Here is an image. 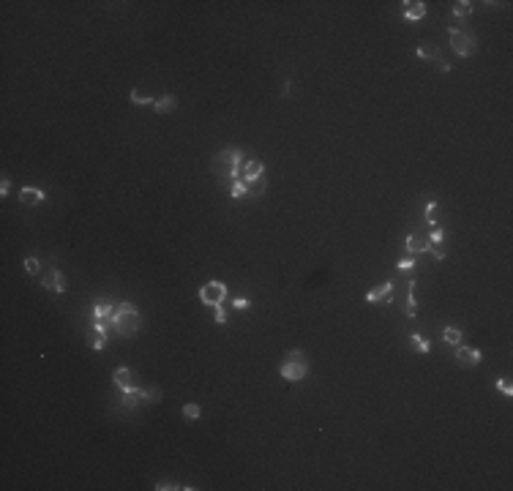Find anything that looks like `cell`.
<instances>
[{"label": "cell", "instance_id": "cell-25", "mask_svg": "<svg viewBox=\"0 0 513 491\" xmlns=\"http://www.w3.org/2000/svg\"><path fill=\"white\" fill-rule=\"evenodd\" d=\"M25 271H28V276H38L41 273V262H38L36 257H28L25 259Z\"/></svg>", "mask_w": 513, "mask_h": 491}, {"label": "cell", "instance_id": "cell-8", "mask_svg": "<svg viewBox=\"0 0 513 491\" xmlns=\"http://www.w3.org/2000/svg\"><path fill=\"white\" fill-rule=\"evenodd\" d=\"M41 287L55 292V295H63V292H66V276H63L58 267H55V271H46L41 276Z\"/></svg>", "mask_w": 513, "mask_h": 491}, {"label": "cell", "instance_id": "cell-12", "mask_svg": "<svg viewBox=\"0 0 513 491\" xmlns=\"http://www.w3.org/2000/svg\"><path fill=\"white\" fill-rule=\"evenodd\" d=\"M404 6H407V9H404V19L418 22V19H423V17H426V3H423V0H412V3L407 0Z\"/></svg>", "mask_w": 513, "mask_h": 491}, {"label": "cell", "instance_id": "cell-2", "mask_svg": "<svg viewBox=\"0 0 513 491\" xmlns=\"http://www.w3.org/2000/svg\"><path fill=\"white\" fill-rule=\"evenodd\" d=\"M109 322H112V328L117 330V333L129 336V338L137 336V330H139V325H142L139 311H137V306H134V303H117Z\"/></svg>", "mask_w": 513, "mask_h": 491}, {"label": "cell", "instance_id": "cell-22", "mask_svg": "<svg viewBox=\"0 0 513 491\" xmlns=\"http://www.w3.org/2000/svg\"><path fill=\"white\" fill-rule=\"evenodd\" d=\"M183 418H186V421H200V418H202V409H200V404H194V401L183 404Z\"/></svg>", "mask_w": 513, "mask_h": 491}, {"label": "cell", "instance_id": "cell-6", "mask_svg": "<svg viewBox=\"0 0 513 491\" xmlns=\"http://www.w3.org/2000/svg\"><path fill=\"white\" fill-rule=\"evenodd\" d=\"M112 382H115L117 387H120V393H139V379H137V371H134V369H129V366L115 369Z\"/></svg>", "mask_w": 513, "mask_h": 491}, {"label": "cell", "instance_id": "cell-30", "mask_svg": "<svg viewBox=\"0 0 513 491\" xmlns=\"http://www.w3.org/2000/svg\"><path fill=\"white\" fill-rule=\"evenodd\" d=\"M139 399H142L139 393H123V407L134 409V407H137V404H139Z\"/></svg>", "mask_w": 513, "mask_h": 491}, {"label": "cell", "instance_id": "cell-27", "mask_svg": "<svg viewBox=\"0 0 513 491\" xmlns=\"http://www.w3.org/2000/svg\"><path fill=\"white\" fill-rule=\"evenodd\" d=\"M443 237H445V232H443V227H439V224L429 227V240L431 243H443Z\"/></svg>", "mask_w": 513, "mask_h": 491}, {"label": "cell", "instance_id": "cell-37", "mask_svg": "<svg viewBox=\"0 0 513 491\" xmlns=\"http://www.w3.org/2000/svg\"><path fill=\"white\" fill-rule=\"evenodd\" d=\"M437 66H439V71H443V74H448V71H451V63H448L445 58H437Z\"/></svg>", "mask_w": 513, "mask_h": 491}, {"label": "cell", "instance_id": "cell-23", "mask_svg": "<svg viewBox=\"0 0 513 491\" xmlns=\"http://www.w3.org/2000/svg\"><path fill=\"white\" fill-rule=\"evenodd\" d=\"M230 197H232V200H243V197H249V188H246V183H243V180H232Z\"/></svg>", "mask_w": 513, "mask_h": 491}, {"label": "cell", "instance_id": "cell-4", "mask_svg": "<svg viewBox=\"0 0 513 491\" xmlns=\"http://www.w3.org/2000/svg\"><path fill=\"white\" fill-rule=\"evenodd\" d=\"M448 36H451V50L459 55V58H472L478 52V41L472 33H464L459 28H448Z\"/></svg>", "mask_w": 513, "mask_h": 491}, {"label": "cell", "instance_id": "cell-14", "mask_svg": "<svg viewBox=\"0 0 513 491\" xmlns=\"http://www.w3.org/2000/svg\"><path fill=\"white\" fill-rule=\"evenodd\" d=\"M418 58H421V60H437L439 58V46L437 44H429V41H421V44H418Z\"/></svg>", "mask_w": 513, "mask_h": 491}, {"label": "cell", "instance_id": "cell-9", "mask_svg": "<svg viewBox=\"0 0 513 491\" xmlns=\"http://www.w3.org/2000/svg\"><path fill=\"white\" fill-rule=\"evenodd\" d=\"M265 178V164L259 161V158H249L246 164H243V172H240V180L243 183H254V180Z\"/></svg>", "mask_w": 513, "mask_h": 491}, {"label": "cell", "instance_id": "cell-7", "mask_svg": "<svg viewBox=\"0 0 513 491\" xmlns=\"http://www.w3.org/2000/svg\"><path fill=\"white\" fill-rule=\"evenodd\" d=\"M404 249L409 251V257H418L423 251L431 249V240H429V232H409L404 237Z\"/></svg>", "mask_w": 513, "mask_h": 491}, {"label": "cell", "instance_id": "cell-21", "mask_svg": "<svg viewBox=\"0 0 513 491\" xmlns=\"http://www.w3.org/2000/svg\"><path fill=\"white\" fill-rule=\"evenodd\" d=\"M472 9H475V3H470V0H459V3H453V17H470Z\"/></svg>", "mask_w": 513, "mask_h": 491}, {"label": "cell", "instance_id": "cell-29", "mask_svg": "<svg viewBox=\"0 0 513 491\" xmlns=\"http://www.w3.org/2000/svg\"><path fill=\"white\" fill-rule=\"evenodd\" d=\"M409 338H412V341H415V347H418V350H421L423 355H426V352H429V350H431V344H429V341H426V338H423L421 333H412V336H409Z\"/></svg>", "mask_w": 513, "mask_h": 491}, {"label": "cell", "instance_id": "cell-32", "mask_svg": "<svg viewBox=\"0 0 513 491\" xmlns=\"http://www.w3.org/2000/svg\"><path fill=\"white\" fill-rule=\"evenodd\" d=\"M9 191H11V178L3 175L0 178V197H9Z\"/></svg>", "mask_w": 513, "mask_h": 491}, {"label": "cell", "instance_id": "cell-35", "mask_svg": "<svg viewBox=\"0 0 513 491\" xmlns=\"http://www.w3.org/2000/svg\"><path fill=\"white\" fill-rule=\"evenodd\" d=\"M153 488H156V491H175V488H180V486H178V483H167V480H161V483H156Z\"/></svg>", "mask_w": 513, "mask_h": 491}, {"label": "cell", "instance_id": "cell-36", "mask_svg": "<svg viewBox=\"0 0 513 491\" xmlns=\"http://www.w3.org/2000/svg\"><path fill=\"white\" fill-rule=\"evenodd\" d=\"M213 311H216V322H218V325H224V322H227V311H224L222 306H216Z\"/></svg>", "mask_w": 513, "mask_h": 491}, {"label": "cell", "instance_id": "cell-3", "mask_svg": "<svg viewBox=\"0 0 513 491\" xmlns=\"http://www.w3.org/2000/svg\"><path fill=\"white\" fill-rule=\"evenodd\" d=\"M279 374L287 379V382H301V379H306V374H309V360H306V355L301 350H289L287 352V360L281 363Z\"/></svg>", "mask_w": 513, "mask_h": 491}, {"label": "cell", "instance_id": "cell-34", "mask_svg": "<svg viewBox=\"0 0 513 491\" xmlns=\"http://www.w3.org/2000/svg\"><path fill=\"white\" fill-rule=\"evenodd\" d=\"M429 251H434V257H437V259H445V257H448V251L443 249V243H431Z\"/></svg>", "mask_w": 513, "mask_h": 491}, {"label": "cell", "instance_id": "cell-19", "mask_svg": "<svg viewBox=\"0 0 513 491\" xmlns=\"http://www.w3.org/2000/svg\"><path fill=\"white\" fill-rule=\"evenodd\" d=\"M139 396H142V401L159 404V401H161V396H164V390H161L159 385H151V387H145V390H139Z\"/></svg>", "mask_w": 513, "mask_h": 491}, {"label": "cell", "instance_id": "cell-5", "mask_svg": "<svg viewBox=\"0 0 513 491\" xmlns=\"http://www.w3.org/2000/svg\"><path fill=\"white\" fill-rule=\"evenodd\" d=\"M224 298H227V284L224 281H208V284H202V289H200V300L205 306H222L224 303Z\"/></svg>", "mask_w": 513, "mask_h": 491}, {"label": "cell", "instance_id": "cell-33", "mask_svg": "<svg viewBox=\"0 0 513 491\" xmlns=\"http://www.w3.org/2000/svg\"><path fill=\"white\" fill-rule=\"evenodd\" d=\"M249 306H251L249 298H232V308H240V311H246Z\"/></svg>", "mask_w": 513, "mask_h": 491}, {"label": "cell", "instance_id": "cell-18", "mask_svg": "<svg viewBox=\"0 0 513 491\" xmlns=\"http://www.w3.org/2000/svg\"><path fill=\"white\" fill-rule=\"evenodd\" d=\"M131 104L148 107V104H153V96H151L148 90H142V88H134V90H131Z\"/></svg>", "mask_w": 513, "mask_h": 491}, {"label": "cell", "instance_id": "cell-16", "mask_svg": "<svg viewBox=\"0 0 513 491\" xmlns=\"http://www.w3.org/2000/svg\"><path fill=\"white\" fill-rule=\"evenodd\" d=\"M175 104H178V99L172 96V93H167V96H161L159 101H153V109L159 115H164V112H169V109H175Z\"/></svg>", "mask_w": 513, "mask_h": 491}, {"label": "cell", "instance_id": "cell-20", "mask_svg": "<svg viewBox=\"0 0 513 491\" xmlns=\"http://www.w3.org/2000/svg\"><path fill=\"white\" fill-rule=\"evenodd\" d=\"M407 316L415 320L418 316V300H415V284L409 281V292H407Z\"/></svg>", "mask_w": 513, "mask_h": 491}, {"label": "cell", "instance_id": "cell-28", "mask_svg": "<svg viewBox=\"0 0 513 491\" xmlns=\"http://www.w3.org/2000/svg\"><path fill=\"white\" fill-rule=\"evenodd\" d=\"M396 267H399L401 273H412L415 267H418V262H415V257H407V259H401V262H399Z\"/></svg>", "mask_w": 513, "mask_h": 491}, {"label": "cell", "instance_id": "cell-10", "mask_svg": "<svg viewBox=\"0 0 513 491\" xmlns=\"http://www.w3.org/2000/svg\"><path fill=\"white\" fill-rule=\"evenodd\" d=\"M390 300H393V281H385L366 292V303H390Z\"/></svg>", "mask_w": 513, "mask_h": 491}, {"label": "cell", "instance_id": "cell-1", "mask_svg": "<svg viewBox=\"0 0 513 491\" xmlns=\"http://www.w3.org/2000/svg\"><path fill=\"white\" fill-rule=\"evenodd\" d=\"M243 150L240 148H224L213 156V172L218 178H227V180H240V172H243Z\"/></svg>", "mask_w": 513, "mask_h": 491}, {"label": "cell", "instance_id": "cell-11", "mask_svg": "<svg viewBox=\"0 0 513 491\" xmlns=\"http://www.w3.org/2000/svg\"><path fill=\"white\" fill-rule=\"evenodd\" d=\"M456 360L461 363V366H478L480 360H483V352L475 350V347H456Z\"/></svg>", "mask_w": 513, "mask_h": 491}, {"label": "cell", "instance_id": "cell-26", "mask_svg": "<svg viewBox=\"0 0 513 491\" xmlns=\"http://www.w3.org/2000/svg\"><path fill=\"white\" fill-rule=\"evenodd\" d=\"M497 390H502L505 396H513V382H510V377H500V379H497Z\"/></svg>", "mask_w": 513, "mask_h": 491}, {"label": "cell", "instance_id": "cell-24", "mask_svg": "<svg viewBox=\"0 0 513 491\" xmlns=\"http://www.w3.org/2000/svg\"><path fill=\"white\" fill-rule=\"evenodd\" d=\"M246 188H249V197H259V194H265L267 183H265V178H259L254 183H246Z\"/></svg>", "mask_w": 513, "mask_h": 491}, {"label": "cell", "instance_id": "cell-13", "mask_svg": "<svg viewBox=\"0 0 513 491\" xmlns=\"http://www.w3.org/2000/svg\"><path fill=\"white\" fill-rule=\"evenodd\" d=\"M46 200V194L41 191V188H33V186H25L19 191V202H25V205H38V202H44Z\"/></svg>", "mask_w": 513, "mask_h": 491}, {"label": "cell", "instance_id": "cell-17", "mask_svg": "<svg viewBox=\"0 0 513 491\" xmlns=\"http://www.w3.org/2000/svg\"><path fill=\"white\" fill-rule=\"evenodd\" d=\"M443 341H445L448 347H459V344H461V330L453 328V325H448V328L443 330Z\"/></svg>", "mask_w": 513, "mask_h": 491}, {"label": "cell", "instance_id": "cell-15", "mask_svg": "<svg viewBox=\"0 0 513 491\" xmlns=\"http://www.w3.org/2000/svg\"><path fill=\"white\" fill-rule=\"evenodd\" d=\"M112 311H115L112 303H101V300L93 303V320H112Z\"/></svg>", "mask_w": 513, "mask_h": 491}, {"label": "cell", "instance_id": "cell-31", "mask_svg": "<svg viewBox=\"0 0 513 491\" xmlns=\"http://www.w3.org/2000/svg\"><path fill=\"white\" fill-rule=\"evenodd\" d=\"M90 347H93V350H104V347H107V336H101V333L90 336Z\"/></svg>", "mask_w": 513, "mask_h": 491}]
</instances>
